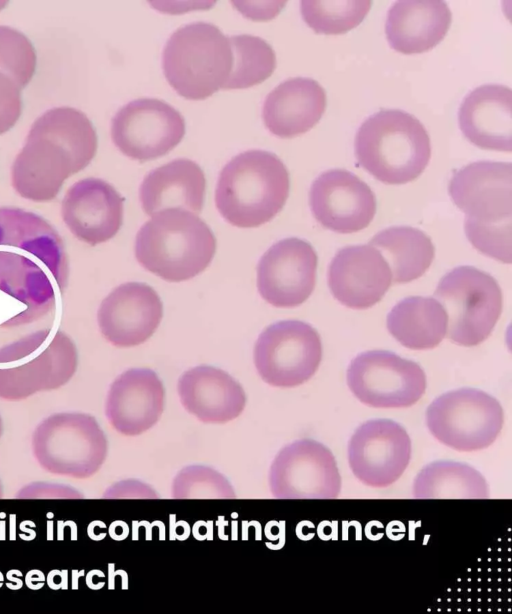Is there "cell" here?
I'll return each instance as SVG.
<instances>
[{
  "mask_svg": "<svg viewBox=\"0 0 512 614\" xmlns=\"http://www.w3.org/2000/svg\"><path fill=\"white\" fill-rule=\"evenodd\" d=\"M68 277L57 230L33 212L0 207V328L28 325L53 312Z\"/></svg>",
  "mask_w": 512,
  "mask_h": 614,
  "instance_id": "1",
  "label": "cell"
},
{
  "mask_svg": "<svg viewBox=\"0 0 512 614\" xmlns=\"http://www.w3.org/2000/svg\"><path fill=\"white\" fill-rule=\"evenodd\" d=\"M134 251L144 269L166 281L181 282L209 266L216 252V238L196 214L171 208L154 214L142 225Z\"/></svg>",
  "mask_w": 512,
  "mask_h": 614,
  "instance_id": "2",
  "label": "cell"
},
{
  "mask_svg": "<svg viewBox=\"0 0 512 614\" xmlns=\"http://www.w3.org/2000/svg\"><path fill=\"white\" fill-rule=\"evenodd\" d=\"M289 185L288 171L275 154L249 150L222 169L215 191L216 207L236 227H258L283 208Z\"/></svg>",
  "mask_w": 512,
  "mask_h": 614,
  "instance_id": "3",
  "label": "cell"
},
{
  "mask_svg": "<svg viewBox=\"0 0 512 614\" xmlns=\"http://www.w3.org/2000/svg\"><path fill=\"white\" fill-rule=\"evenodd\" d=\"M354 147L358 163L387 184L416 179L431 156L430 138L422 123L395 109L367 118L356 133Z\"/></svg>",
  "mask_w": 512,
  "mask_h": 614,
  "instance_id": "4",
  "label": "cell"
},
{
  "mask_svg": "<svg viewBox=\"0 0 512 614\" xmlns=\"http://www.w3.org/2000/svg\"><path fill=\"white\" fill-rule=\"evenodd\" d=\"M78 367L73 340L41 329L0 347V398L20 401L67 384Z\"/></svg>",
  "mask_w": 512,
  "mask_h": 614,
  "instance_id": "5",
  "label": "cell"
},
{
  "mask_svg": "<svg viewBox=\"0 0 512 614\" xmlns=\"http://www.w3.org/2000/svg\"><path fill=\"white\" fill-rule=\"evenodd\" d=\"M232 62L229 38L205 22L177 29L168 39L162 57L169 84L191 100L205 99L224 88Z\"/></svg>",
  "mask_w": 512,
  "mask_h": 614,
  "instance_id": "6",
  "label": "cell"
},
{
  "mask_svg": "<svg viewBox=\"0 0 512 614\" xmlns=\"http://www.w3.org/2000/svg\"><path fill=\"white\" fill-rule=\"evenodd\" d=\"M32 450L39 465L49 473L86 479L101 468L108 443L92 415L61 412L38 424L32 436Z\"/></svg>",
  "mask_w": 512,
  "mask_h": 614,
  "instance_id": "7",
  "label": "cell"
},
{
  "mask_svg": "<svg viewBox=\"0 0 512 614\" xmlns=\"http://www.w3.org/2000/svg\"><path fill=\"white\" fill-rule=\"evenodd\" d=\"M434 295L446 312L449 339L462 346H475L486 340L502 311L497 281L470 266L448 272Z\"/></svg>",
  "mask_w": 512,
  "mask_h": 614,
  "instance_id": "8",
  "label": "cell"
},
{
  "mask_svg": "<svg viewBox=\"0 0 512 614\" xmlns=\"http://www.w3.org/2000/svg\"><path fill=\"white\" fill-rule=\"evenodd\" d=\"M503 423L499 401L474 388L444 393L426 411L430 433L442 444L462 452L489 447L499 436Z\"/></svg>",
  "mask_w": 512,
  "mask_h": 614,
  "instance_id": "9",
  "label": "cell"
},
{
  "mask_svg": "<svg viewBox=\"0 0 512 614\" xmlns=\"http://www.w3.org/2000/svg\"><path fill=\"white\" fill-rule=\"evenodd\" d=\"M322 359L318 332L298 320L276 322L262 331L254 347V364L262 380L291 388L308 381Z\"/></svg>",
  "mask_w": 512,
  "mask_h": 614,
  "instance_id": "10",
  "label": "cell"
},
{
  "mask_svg": "<svg viewBox=\"0 0 512 614\" xmlns=\"http://www.w3.org/2000/svg\"><path fill=\"white\" fill-rule=\"evenodd\" d=\"M347 384L354 396L375 408H406L426 389L423 369L414 361L384 350L356 356L347 369Z\"/></svg>",
  "mask_w": 512,
  "mask_h": 614,
  "instance_id": "11",
  "label": "cell"
},
{
  "mask_svg": "<svg viewBox=\"0 0 512 614\" xmlns=\"http://www.w3.org/2000/svg\"><path fill=\"white\" fill-rule=\"evenodd\" d=\"M341 483L334 455L313 439L283 447L269 470V488L278 499H334L341 492Z\"/></svg>",
  "mask_w": 512,
  "mask_h": 614,
  "instance_id": "12",
  "label": "cell"
},
{
  "mask_svg": "<svg viewBox=\"0 0 512 614\" xmlns=\"http://www.w3.org/2000/svg\"><path fill=\"white\" fill-rule=\"evenodd\" d=\"M185 121L171 105L153 98L129 102L112 119L111 137L126 156L150 160L172 150L183 138Z\"/></svg>",
  "mask_w": 512,
  "mask_h": 614,
  "instance_id": "13",
  "label": "cell"
},
{
  "mask_svg": "<svg viewBox=\"0 0 512 614\" xmlns=\"http://www.w3.org/2000/svg\"><path fill=\"white\" fill-rule=\"evenodd\" d=\"M348 463L354 476L373 488H385L404 473L411 458L410 437L399 423L373 419L361 424L351 436Z\"/></svg>",
  "mask_w": 512,
  "mask_h": 614,
  "instance_id": "14",
  "label": "cell"
},
{
  "mask_svg": "<svg viewBox=\"0 0 512 614\" xmlns=\"http://www.w3.org/2000/svg\"><path fill=\"white\" fill-rule=\"evenodd\" d=\"M317 254L305 240L286 238L273 244L257 267V287L270 305L292 308L305 302L316 282Z\"/></svg>",
  "mask_w": 512,
  "mask_h": 614,
  "instance_id": "15",
  "label": "cell"
},
{
  "mask_svg": "<svg viewBox=\"0 0 512 614\" xmlns=\"http://www.w3.org/2000/svg\"><path fill=\"white\" fill-rule=\"evenodd\" d=\"M163 317V304L149 285H119L100 304L97 322L102 336L116 347H134L147 341Z\"/></svg>",
  "mask_w": 512,
  "mask_h": 614,
  "instance_id": "16",
  "label": "cell"
},
{
  "mask_svg": "<svg viewBox=\"0 0 512 614\" xmlns=\"http://www.w3.org/2000/svg\"><path fill=\"white\" fill-rule=\"evenodd\" d=\"M309 203L323 227L343 234L366 228L376 212V199L370 187L355 174L341 169L326 171L315 179Z\"/></svg>",
  "mask_w": 512,
  "mask_h": 614,
  "instance_id": "17",
  "label": "cell"
},
{
  "mask_svg": "<svg viewBox=\"0 0 512 614\" xmlns=\"http://www.w3.org/2000/svg\"><path fill=\"white\" fill-rule=\"evenodd\" d=\"M449 193L466 218L481 223L512 220V164L477 161L455 172Z\"/></svg>",
  "mask_w": 512,
  "mask_h": 614,
  "instance_id": "18",
  "label": "cell"
},
{
  "mask_svg": "<svg viewBox=\"0 0 512 614\" xmlns=\"http://www.w3.org/2000/svg\"><path fill=\"white\" fill-rule=\"evenodd\" d=\"M124 199L108 182L87 178L73 184L62 204V219L80 241L95 246L113 238L123 222Z\"/></svg>",
  "mask_w": 512,
  "mask_h": 614,
  "instance_id": "19",
  "label": "cell"
},
{
  "mask_svg": "<svg viewBox=\"0 0 512 614\" xmlns=\"http://www.w3.org/2000/svg\"><path fill=\"white\" fill-rule=\"evenodd\" d=\"M165 389L155 371L131 368L111 384L105 403L109 424L122 435L137 436L153 427L164 410Z\"/></svg>",
  "mask_w": 512,
  "mask_h": 614,
  "instance_id": "20",
  "label": "cell"
},
{
  "mask_svg": "<svg viewBox=\"0 0 512 614\" xmlns=\"http://www.w3.org/2000/svg\"><path fill=\"white\" fill-rule=\"evenodd\" d=\"M391 283L388 263L371 245L342 248L329 266L331 293L341 304L352 309L372 307L382 299Z\"/></svg>",
  "mask_w": 512,
  "mask_h": 614,
  "instance_id": "21",
  "label": "cell"
},
{
  "mask_svg": "<svg viewBox=\"0 0 512 614\" xmlns=\"http://www.w3.org/2000/svg\"><path fill=\"white\" fill-rule=\"evenodd\" d=\"M72 154L55 139L29 132L11 168L12 186L23 198L52 200L63 182L80 171Z\"/></svg>",
  "mask_w": 512,
  "mask_h": 614,
  "instance_id": "22",
  "label": "cell"
},
{
  "mask_svg": "<svg viewBox=\"0 0 512 614\" xmlns=\"http://www.w3.org/2000/svg\"><path fill=\"white\" fill-rule=\"evenodd\" d=\"M177 389L185 410L204 423L232 421L246 405L241 384L213 366L200 365L187 370L180 377Z\"/></svg>",
  "mask_w": 512,
  "mask_h": 614,
  "instance_id": "23",
  "label": "cell"
},
{
  "mask_svg": "<svg viewBox=\"0 0 512 614\" xmlns=\"http://www.w3.org/2000/svg\"><path fill=\"white\" fill-rule=\"evenodd\" d=\"M459 126L474 145L490 150H512V91L487 84L471 91L461 103Z\"/></svg>",
  "mask_w": 512,
  "mask_h": 614,
  "instance_id": "24",
  "label": "cell"
},
{
  "mask_svg": "<svg viewBox=\"0 0 512 614\" xmlns=\"http://www.w3.org/2000/svg\"><path fill=\"white\" fill-rule=\"evenodd\" d=\"M326 93L313 79L286 80L266 97L262 116L268 130L281 138H291L311 129L322 117Z\"/></svg>",
  "mask_w": 512,
  "mask_h": 614,
  "instance_id": "25",
  "label": "cell"
},
{
  "mask_svg": "<svg viewBox=\"0 0 512 614\" xmlns=\"http://www.w3.org/2000/svg\"><path fill=\"white\" fill-rule=\"evenodd\" d=\"M451 11L440 0H402L389 9L385 32L390 46L404 54L422 53L446 35Z\"/></svg>",
  "mask_w": 512,
  "mask_h": 614,
  "instance_id": "26",
  "label": "cell"
},
{
  "mask_svg": "<svg viewBox=\"0 0 512 614\" xmlns=\"http://www.w3.org/2000/svg\"><path fill=\"white\" fill-rule=\"evenodd\" d=\"M205 186L204 173L197 163L176 159L145 176L139 189L140 203L151 216L171 208L198 214L203 208Z\"/></svg>",
  "mask_w": 512,
  "mask_h": 614,
  "instance_id": "27",
  "label": "cell"
},
{
  "mask_svg": "<svg viewBox=\"0 0 512 614\" xmlns=\"http://www.w3.org/2000/svg\"><path fill=\"white\" fill-rule=\"evenodd\" d=\"M390 334L414 350L436 347L447 332V315L434 298L412 296L397 303L387 316Z\"/></svg>",
  "mask_w": 512,
  "mask_h": 614,
  "instance_id": "28",
  "label": "cell"
},
{
  "mask_svg": "<svg viewBox=\"0 0 512 614\" xmlns=\"http://www.w3.org/2000/svg\"><path fill=\"white\" fill-rule=\"evenodd\" d=\"M369 245L376 248L388 263L394 283H408L421 277L434 259L431 239L412 227L382 230Z\"/></svg>",
  "mask_w": 512,
  "mask_h": 614,
  "instance_id": "29",
  "label": "cell"
},
{
  "mask_svg": "<svg viewBox=\"0 0 512 614\" xmlns=\"http://www.w3.org/2000/svg\"><path fill=\"white\" fill-rule=\"evenodd\" d=\"M416 499H486L489 487L474 467L455 461H435L416 476L413 487Z\"/></svg>",
  "mask_w": 512,
  "mask_h": 614,
  "instance_id": "30",
  "label": "cell"
},
{
  "mask_svg": "<svg viewBox=\"0 0 512 614\" xmlns=\"http://www.w3.org/2000/svg\"><path fill=\"white\" fill-rule=\"evenodd\" d=\"M29 132L51 137L62 144L84 169L97 149L95 129L87 116L71 107L46 111L32 125Z\"/></svg>",
  "mask_w": 512,
  "mask_h": 614,
  "instance_id": "31",
  "label": "cell"
},
{
  "mask_svg": "<svg viewBox=\"0 0 512 614\" xmlns=\"http://www.w3.org/2000/svg\"><path fill=\"white\" fill-rule=\"evenodd\" d=\"M229 40L233 62L224 89L248 88L272 74L276 67V57L265 40L252 35L232 36Z\"/></svg>",
  "mask_w": 512,
  "mask_h": 614,
  "instance_id": "32",
  "label": "cell"
},
{
  "mask_svg": "<svg viewBox=\"0 0 512 614\" xmlns=\"http://www.w3.org/2000/svg\"><path fill=\"white\" fill-rule=\"evenodd\" d=\"M371 1H315L301 2L304 21L317 33L342 34L362 22Z\"/></svg>",
  "mask_w": 512,
  "mask_h": 614,
  "instance_id": "33",
  "label": "cell"
},
{
  "mask_svg": "<svg viewBox=\"0 0 512 614\" xmlns=\"http://www.w3.org/2000/svg\"><path fill=\"white\" fill-rule=\"evenodd\" d=\"M175 499H232L236 497L228 479L205 465H189L181 469L172 482Z\"/></svg>",
  "mask_w": 512,
  "mask_h": 614,
  "instance_id": "34",
  "label": "cell"
},
{
  "mask_svg": "<svg viewBox=\"0 0 512 614\" xmlns=\"http://www.w3.org/2000/svg\"><path fill=\"white\" fill-rule=\"evenodd\" d=\"M35 68L36 53L30 40L18 30L0 26V72L22 89L32 79Z\"/></svg>",
  "mask_w": 512,
  "mask_h": 614,
  "instance_id": "35",
  "label": "cell"
},
{
  "mask_svg": "<svg viewBox=\"0 0 512 614\" xmlns=\"http://www.w3.org/2000/svg\"><path fill=\"white\" fill-rule=\"evenodd\" d=\"M464 229L478 251L503 263H511L512 220L492 224L465 218Z\"/></svg>",
  "mask_w": 512,
  "mask_h": 614,
  "instance_id": "36",
  "label": "cell"
},
{
  "mask_svg": "<svg viewBox=\"0 0 512 614\" xmlns=\"http://www.w3.org/2000/svg\"><path fill=\"white\" fill-rule=\"evenodd\" d=\"M21 110V87L10 76L0 72V134L16 123Z\"/></svg>",
  "mask_w": 512,
  "mask_h": 614,
  "instance_id": "37",
  "label": "cell"
},
{
  "mask_svg": "<svg viewBox=\"0 0 512 614\" xmlns=\"http://www.w3.org/2000/svg\"><path fill=\"white\" fill-rule=\"evenodd\" d=\"M52 493L53 497L56 498H79V497H83L80 493L77 492V490L71 488V487H67V486H62V485H56V484H50V483H36V484H31L26 486L25 488H23L20 493L17 495L18 497H48L50 498V494Z\"/></svg>",
  "mask_w": 512,
  "mask_h": 614,
  "instance_id": "38",
  "label": "cell"
},
{
  "mask_svg": "<svg viewBox=\"0 0 512 614\" xmlns=\"http://www.w3.org/2000/svg\"><path fill=\"white\" fill-rule=\"evenodd\" d=\"M134 492L137 494L138 497H157V494L150 486L138 480H125L118 482L108 488L103 496L105 498L136 497Z\"/></svg>",
  "mask_w": 512,
  "mask_h": 614,
  "instance_id": "39",
  "label": "cell"
},
{
  "mask_svg": "<svg viewBox=\"0 0 512 614\" xmlns=\"http://www.w3.org/2000/svg\"><path fill=\"white\" fill-rule=\"evenodd\" d=\"M2 429H3V426H2V419H1V417H0V437H1V435H2Z\"/></svg>",
  "mask_w": 512,
  "mask_h": 614,
  "instance_id": "40",
  "label": "cell"
},
{
  "mask_svg": "<svg viewBox=\"0 0 512 614\" xmlns=\"http://www.w3.org/2000/svg\"><path fill=\"white\" fill-rule=\"evenodd\" d=\"M3 496V489H2V485H1V481H0V498Z\"/></svg>",
  "mask_w": 512,
  "mask_h": 614,
  "instance_id": "41",
  "label": "cell"
},
{
  "mask_svg": "<svg viewBox=\"0 0 512 614\" xmlns=\"http://www.w3.org/2000/svg\"><path fill=\"white\" fill-rule=\"evenodd\" d=\"M5 2H0V8L4 5Z\"/></svg>",
  "mask_w": 512,
  "mask_h": 614,
  "instance_id": "42",
  "label": "cell"
}]
</instances>
